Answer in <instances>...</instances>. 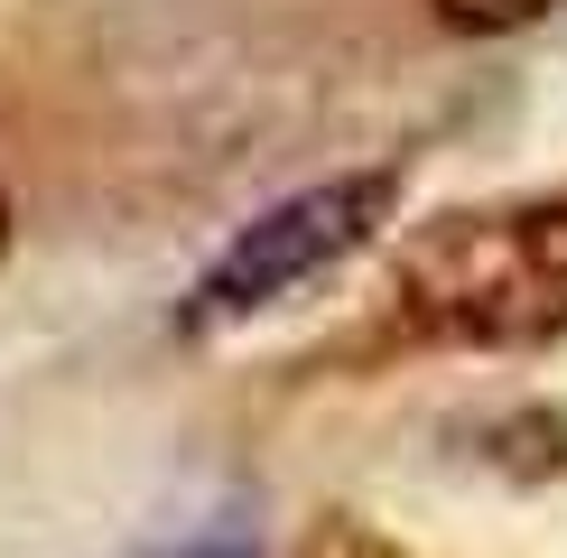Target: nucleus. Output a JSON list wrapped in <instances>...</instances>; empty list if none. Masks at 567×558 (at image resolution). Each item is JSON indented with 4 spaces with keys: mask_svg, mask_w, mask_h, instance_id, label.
Returning <instances> with one entry per match:
<instances>
[{
    "mask_svg": "<svg viewBox=\"0 0 567 558\" xmlns=\"http://www.w3.org/2000/svg\"><path fill=\"white\" fill-rule=\"evenodd\" d=\"M400 317L437 344L567 335V205L437 215L400 242Z\"/></svg>",
    "mask_w": 567,
    "mask_h": 558,
    "instance_id": "f257e3e1",
    "label": "nucleus"
},
{
    "mask_svg": "<svg viewBox=\"0 0 567 558\" xmlns=\"http://www.w3.org/2000/svg\"><path fill=\"white\" fill-rule=\"evenodd\" d=\"M0 251H10V196H0Z\"/></svg>",
    "mask_w": 567,
    "mask_h": 558,
    "instance_id": "20e7f679",
    "label": "nucleus"
},
{
    "mask_svg": "<svg viewBox=\"0 0 567 558\" xmlns=\"http://www.w3.org/2000/svg\"><path fill=\"white\" fill-rule=\"evenodd\" d=\"M558 0H437V19L446 29H465V38H512V29H530V19H549Z\"/></svg>",
    "mask_w": 567,
    "mask_h": 558,
    "instance_id": "7ed1b4c3",
    "label": "nucleus"
},
{
    "mask_svg": "<svg viewBox=\"0 0 567 558\" xmlns=\"http://www.w3.org/2000/svg\"><path fill=\"white\" fill-rule=\"evenodd\" d=\"M391 196H400V177L372 168V177H326V186H307V196L270 205L261 224H243V232L215 251V270L196 279V298L177 308V326H186V335H215V326L261 317L270 298H289V289H307L317 270H336L344 251H363L372 232H382Z\"/></svg>",
    "mask_w": 567,
    "mask_h": 558,
    "instance_id": "f03ea898",
    "label": "nucleus"
}]
</instances>
